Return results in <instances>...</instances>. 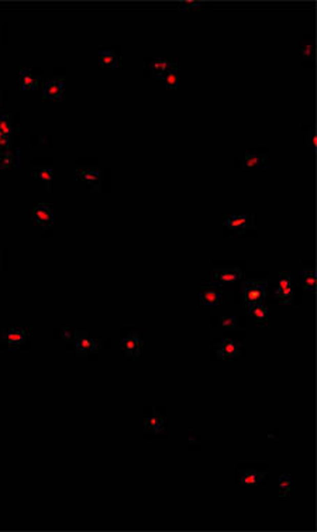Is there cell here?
I'll return each instance as SVG.
<instances>
[{"mask_svg":"<svg viewBox=\"0 0 317 532\" xmlns=\"http://www.w3.org/2000/svg\"><path fill=\"white\" fill-rule=\"evenodd\" d=\"M254 218L251 215H233L228 216L224 221V226L230 230L237 232L238 234H244L247 229H254Z\"/></svg>","mask_w":317,"mask_h":532,"instance_id":"9","label":"cell"},{"mask_svg":"<svg viewBox=\"0 0 317 532\" xmlns=\"http://www.w3.org/2000/svg\"><path fill=\"white\" fill-rule=\"evenodd\" d=\"M0 131L3 133V136H10L12 134V126H10V122H9V117L6 114H3V117L0 120Z\"/></svg>","mask_w":317,"mask_h":532,"instance_id":"27","label":"cell"},{"mask_svg":"<svg viewBox=\"0 0 317 532\" xmlns=\"http://www.w3.org/2000/svg\"><path fill=\"white\" fill-rule=\"evenodd\" d=\"M144 342L137 333H130L121 339V350L125 356L130 357L131 360H137L141 354Z\"/></svg>","mask_w":317,"mask_h":532,"instance_id":"7","label":"cell"},{"mask_svg":"<svg viewBox=\"0 0 317 532\" xmlns=\"http://www.w3.org/2000/svg\"><path fill=\"white\" fill-rule=\"evenodd\" d=\"M2 117H3V114H0V120H2Z\"/></svg>","mask_w":317,"mask_h":532,"instance_id":"32","label":"cell"},{"mask_svg":"<svg viewBox=\"0 0 317 532\" xmlns=\"http://www.w3.org/2000/svg\"><path fill=\"white\" fill-rule=\"evenodd\" d=\"M18 165V150H7L0 154V168L5 170L9 167H17Z\"/></svg>","mask_w":317,"mask_h":532,"instance_id":"20","label":"cell"},{"mask_svg":"<svg viewBox=\"0 0 317 532\" xmlns=\"http://www.w3.org/2000/svg\"><path fill=\"white\" fill-rule=\"evenodd\" d=\"M247 309H248V315L254 319L258 326L268 325V309L265 308V305H262V302L248 305Z\"/></svg>","mask_w":317,"mask_h":532,"instance_id":"15","label":"cell"},{"mask_svg":"<svg viewBox=\"0 0 317 532\" xmlns=\"http://www.w3.org/2000/svg\"><path fill=\"white\" fill-rule=\"evenodd\" d=\"M76 180L85 182L91 189H96V191L100 189V185H102L100 172L97 170H91V168H78L76 170Z\"/></svg>","mask_w":317,"mask_h":532,"instance_id":"10","label":"cell"},{"mask_svg":"<svg viewBox=\"0 0 317 532\" xmlns=\"http://www.w3.org/2000/svg\"><path fill=\"white\" fill-rule=\"evenodd\" d=\"M289 491H290V479L289 476L281 475L279 476V496L286 497Z\"/></svg>","mask_w":317,"mask_h":532,"instance_id":"25","label":"cell"},{"mask_svg":"<svg viewBox=\"0 0 317 532\" xmlns=\"http://www.w3.org/2000/svg\"><path fill=\"white\" fill-rule=\"evenodd\" d=\"M266 287H268V281H244L241 285L244 305L248 306L262 302L265 300Z\"/></svg>","mask_w":317,"mask_h":532,"instance_id":"1","label":"cell"},{"mask_svg":"<svg viewBox=\"0 0 317 532\" xmlns=\"http://www.w3.org/2000/svg\"><path fill=\"white\" fill-rule=\"evenodd\" d=\"M29 333V329H3L0 334V340L6 342L9 349H18L20 346L24 345Z\"/></svg>","mask_w":317,"mask_h":532,"instance_id":"6","label":"cell"},{"mask_svg":"<svg viewBox=\"0 0 317 532\" xmlns=\"http://www.w3.org/2000/svg\"><path fill=\"white\" fill-rule=\"evenodd\" d=\"M172 64L174 63H170V61L165 60V58H158V60H155L153 63V65H151L154 78H161V76L172 67Z\"/></svg>","mask_w":317,"mask_h":532,"instance_id":"23","label":"cell"},{"mask_svg":"<svg viewBox=\"0 0 317 532\" xmlns=\"http://www.w3.org/2000/svg\"><path fill=\"white\" fill-rule=\"evenodd\" d=\"M302 55L305 60H309V58H314L316 55V43L314 41H309L302 46Z\"/></svg>","mask_w":317,"mask_h":532,"instance_id":"26","label":"cell"},{"mask_svg":"<svg viewBox=\"0 0 317 532\" xmlns=\"http://www.w3.org/2000/svg\"><path fill=\"white\" fill-rule=\"evenodd\" d=\"M243 167L248 170H265V155H260L257 153H245L243 159Z\"/></svg>","mask_w":317,"mask_h":532,"instance_id":"16","label":"cell"},{"mask_svg":"<svg viewBox=\"0 0 317 532\" xmlns=\"http://www.w3.org/2000/svg\"><path fill=\"white\" fill-rule=\"evenodd\" d=\"M75 346H76V354L83 356L88 353H96L100 349L99 340L89 338L85 332H76L75 333Z\"/></svg>","mask_w":317,"mask_h":532,"instance_id":"8","label":"cell"},{"mask_svg":"<svg viewBox=\"0 0 317 532\" xmlns=\"http://www.w3.org/2000/svg\"><path fill=\"white\" fill-rule=\"evenodd\" d=\"M64 78H54L44 86V97L51 101H62Z\"/></svg>","mask_w":317,"mask_h":532,"instance_id":"13","label":"cell"},{"mask_svg":"<svg viewBox=\"0 0 317 532\" xmlns=\"http://www.w3.org/2000/svg\"><path fill=\"white\" fill-rule=\"evenodd\" d=\"M7 146H9V137L3 136L2 139H0V147L6 148Z\"/></svg>","mask_w":317,"mask_h":532,"instance_id":"31","label":"cell"},{"mask_svg":"<svg viewBox=\"0 0 317 532\" xmlns=\"http://www.w3.org/2000/svg\"><path fill=\"white\" fill-rule=\"evenodd\" d=\"M202 5V2L199 0H182L179 2V7L182 10H186V9H192V7H199Z\"/></svg>","mask_w":317,"mask_h":532,"instance_id":"29","label":"cell"},{"mask_svg":"<svg viewBox=\"0 0 317 532\" xmlns=\"http://www.w3.org/2000/svg\"><path fill=\"white\" fill-rule=\"evenodd\" d=\"M219 328L224 332H230V330H236V329H240L237 325V318L233 317V315H227V317H220L219 318Z\"/></svg>","mask_w":317,"mask_h":532,"instance_id":"24","label":"cell"},{"mask_svg":"<svg viewBox=\"0 0 317 532\" xmlns=\"http://www.w3.org/2000/svg\"><path fill=\"white\" fill-rule=\"evenodd\" d=\"M99 65L103 68H119L120 58L110 50L99 51Z\"/></svg>","mask_w":317,"mask_h":532,"instance_id":"18","label":"cell"},{"mask_svg":"<svg viewBox=\"0 0 317 532\" xmlns=\"http://www.w3.org/2000/svg\"><path fill=\"white\" fill-rule=\"evenodd\" d=\"M31 218H33V225H38L43 230L51 227L54 223V212L50 205L38 204L34 206V209L31 212Z\"/></svg>","mask_w":317,"mask_h":532,"instance_id":"5","label":"cell"},{"mask_svg":"<svg viewBox=\"0 0 317 532\" xmlns=\"http://www.w3.org/2000/svg\"><path fill=\"white\" fill-rule=\"evenodd\" d=\"M243 277V272L237 267H228V268H216L213 270V280L212 284L217 287L228 285V284L237 283L240 278Z\"/></svg>","mask_w":317,"mask_h":532,"instance_id":"4","label":"cell"},{"mask_svg":"<svg viewBox=\"0 0 317 532\" xmlns=\"http://www.w3.org/2000/svg\"><path fill=\"white\" fill-rule=\"evenodd\" d=\"M307 146L313 150V153L317 151V131L311 130L307 136Z\"/></svg>","mask_w":317,"mask_h":532,"instance_id":"28","label":"cell"},{"mask_svg":"<svg viewBox=\"0 0 317 532\" xmlns=\"http://www.w3.org/2000/svg\"><path fill=\"white\" fill-rule=\"evenodd\" d=\"M302 287L306 291L314 292L317 285V272L314 268H303L302 270V280H300Z\"/></svg>","mask_w":317,"mask_h":532,"instance_id":"17","label":"cell"},{"mask_svg":"<svg viewBox=\"0 0 317 532\" xmlns=\"http://www.w3.org/2000/svg\"><path fill=\"white\" fill-rule=\"evenodd\" d=\"M75 333H76V332L67 328H64L62 330H61V336H62V339L65 340V342H75Z\"/></svg>","mask_w":317,"mask_h":532,"instance_id":"30","label":"cell"},{"mask_svg":"<svg viewBox=\"0 0 317 532\" xmlns=\"http://www.w3.org/2000/svg\"><path fill=\"white\" fill-rule=\"evenodd\" d=\"M22 91H35L38 88V78L31 74L30 69H20Z\"/></svg>","mask_w":317,"mask_h":532,"instance_id":"19","label":"cell"},{"mask_svg":"<svg viewBox=\"0 0 317 532\" xmlns=\"http://www.w3.org/2000/svg\"><path fill=\"white\" fill-rule=\"evenodd\" d=\"M275 297L282 305L293 304V288H292V280L288 274L279 272L278 277V285L275 289Z\"/></svg>","mask_w":317,"mask_h":532,"instance_id":"3","label":"cell"},{"mask_svg":"<svg viewBox=\"0 0 317 532\" xmlns=\"http://www.w3.org/2000/svg\"><path fill=\"white\" fill-rule=\"evenodd\" d=\"M265 471H257V470H241L240 471V481L245 487H257L265 479Z\"/></svg>","mask_w":317,"mask_h":532,"instance_id":"14","label":"cell"},{"mask_svg":"<svg viewBox=\"0 0 317 532\" xmlns=\"http://www.w3.org/2000/svg\"><path fill=\"white\" fill-rule=\"evenodd\" d=\"M161 80L165 81V85H166L168 89H175L176 85H178V80H179V74H178V65H176L175 63L172 64V67H171V68L168 69V71H166L162 76H161Z\"/></svg>","mask_w":317,"mask_h":532,"instance_id":"22","label":"cell"},{"mask_svg":"<svg viewBox=\"0 0 317 532\" xmlns=\"http://www.w3.org/2000/svg\"><path fill=\"white\" fill-rule=\"evenodd\" d=\"M243 342H234L231 339H223L216 345V354L220 360H236L241 354Z\"/></svg>","mask_w":317,"mask_h":532,"instance_id":"2","label":"cell"},{"mask_svg":"<svg viewBox=\"0 0 317 532\" xmlns=\"http://www.w3.org/2000/svg\"><path fill=\"white\" fill-rule=\"evenodd\" d=\"M200 302L204 305H220L221 292L215 284H206L200 291Z\"/></svg>","mask_w":317,"mask_h":532,"instance_id":"12","label":"cell"},{"mask_svg":"<svg viewBox=\"0 0 317 532\" xmlns=\"http://www.w3.org/2000/svg\"><path fill=\"white\" fill-rule=\"evenodd\" d=\"M33 175H34L35 180H38V181L43 182V184H46L47 189L50 191L52 181L51 168H46V167H37V168H33Z\"/></svg>","mask_w":317,"mask_h":532,"instance_id":"21","label":"cell"},{"mask_svg":"<svg viewBox=\"0 0 317 532\" xmlns=\"http://www.w3.org/2000/svg\"><path fill=\"white\" fill-rule=\"evenodd\" d=\"M165 418L157 409L153 408V412L148 415L144 421V432L145 434H161L164 430Z\"/></svg>","mask_w":317,"mask_h":532,"instance_id":"11","label":"cell"}]
</instances>
